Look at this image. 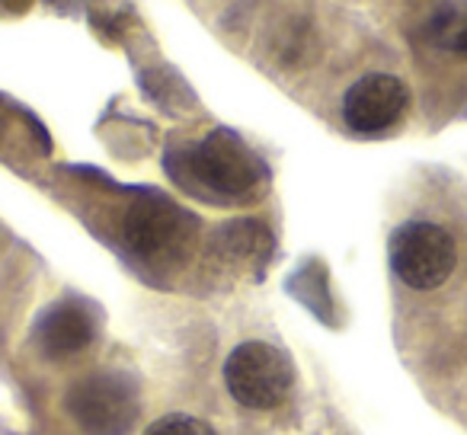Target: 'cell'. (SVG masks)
<instances>
[{
    "label": "cell",
    "instance_id": "obj_6",
    "mask_svg": "<svg viewBox=\"0 0 467 435\" xmlns=\"http://www.w3.org/2000/svg\"><path fill=\"white\" fill-rule=\"evenodd\" d=\"M410 106V90L394 74H365L346 90L343 122L358 135H381L400 122Z\"/></svg>",
    "mask_w": 467,
    "mask_h": 435
},
{
    "label": "cell",
    "instance_id": "obj_9",
    "mask_svg": "<svg viewBox=\"0 0 467 435\" xmlns=\"http://www.w3.org/2000/svg\"><path fill=\"white\" fill-rule=\"evenodd\" d=\"M429 33L435 36L441 48L454 55H467V7H445L432 20Z\"/></svg>",
    "mask_w": 467,
    "mask_h": 435
},
{
    "label": "cell",
    "instance_id": "obj_1",
    "mask_svg": "<svg viewBox=\"0 0 467 435\" xmlns=\"http://www.w3.org/2000/svg\"><path fill=\"white\" fill-rule=\"evenodd\" d=\"M167 170L186 189L214 199H244L266 180L263 161L231 129H214L199 144L170 154Z\"/></svg>",
    "mask_w": 467,
    "mask_h": 435
},
{
    "label": "cell",
    "instance_id": "obj_3",
    "mask_svg": "<svg viewBox=\"0 0 467 435\" xmlns=\"http://www.w3.org/2000/svg\"><path fill=\"white\" fill-rule=\"evenodd\" d=\"M224 384L231 397L247 409H273L295 384V365L279 346L241 343L224 362Z\"/></svg>",
    "mask_w": 467,
    "mask_h": 435
},
{
    "label": "cell",
    "instance_id": "obj_2",
    "mask_svg": "<svg viewBox=\"0 0 467 435\" xmlns=\"http://www.w3.org/2000/svg\"><path fill=\"white\" fill-rule=\"evenodd\" d=\"M390 269L413 292H432L451 279L458 247L445 228L432 222H407L390 234Z\"/></svg>",
    "mask_w": 467,
    "mask_h": 435
},
{
    "label": "cell",
    "instance_id": "obj_5",
    "mask_svg": "<svg viewBox=\"0 0 467 435\" xmlns=\"http://www.w3.org/2000/svg\"><path fill=\"white\" fill-rule=\"evenodd\" d=\"M67 409L87 435H125L138 416V397L122 375H87L67 394Z\"/></svg>",
    "mask_w": 467,
    "mask_h": 435
},
{
    "label": "cell",
    "instance_id": "obj_8",
    "mask_svg": "<svg viewBox=\"0 0 467 435\" xmlns=\"http://www.w3.org/2000/svg\"><path fill=\"white\" fill-rule=\"evenodd\" d=\"M269 247H273V237H269L266 224L250 222V218L224 224L214 234V250L231 260H256V256H266Z\"/></svg>",
    "mask_w": 467,
    "mask_h": 435
},
{
    "label": "cell",
    "instance_id": "obj_7",
    "mask_svg": "<svg viewBox=\"0 0 467 435\" xmlns=\"http://www.w3.org/2000/svg\"><path fill=\"white\" fill-rule=\"evenodd\" d=\"M97 333V320L93 311L80 301H58L42 314L39 326H36V339H39L42 352L52 358H65L80 352Z\"/></svg>",
    "mask_w": 467,
    "mask_h": 435
},
{
    "label": "cell",
    "instance_id": "obj_10",
    "mask_svg": "<svg viewBox=\"0 0 467 435\" xmlns=\"http://www.w3.org/2000/svg\"><path fill=\"white\" fill-rule=\"evenodd\" d=\"M144 435H214V429L189 413H167L150 422Z\"/></svg>",
    "mask_w": 467,
    "mask_h": 435
},
{
    "label": "cell",
    "instance_id": "obj_4",
    "mask_svg": "<svg viewBox=\"0 0 467 435\" xmlns=\"http://www.w3.org/2000/svg\"><path fill=\"white\" fill-rule=\"evenodd\" d=\"M192 228H195L192 214L176 208L173 202L161 199V195L135 202L122 222L125 243H129L138 256L154 260V263L176 260V256L186 250L189 237H192Z\"/></svg>",
    "mask_w": 467,
    "mask_h": 435
}]
</instances>
